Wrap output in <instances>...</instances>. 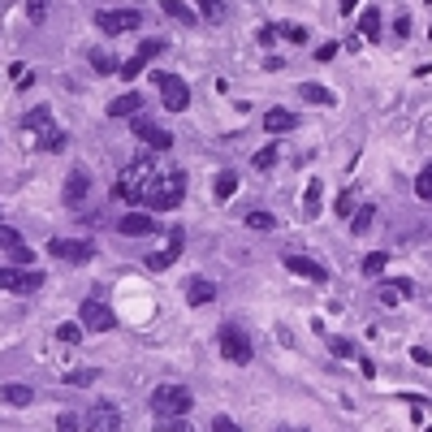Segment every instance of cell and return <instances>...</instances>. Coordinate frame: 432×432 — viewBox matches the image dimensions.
Masks as SVG:
<instances>
[{
  "label": "cell",
  "mask_w": 432,
  "mask_h": 432,
  "mask_svg": "<svg viewBox=\"0 0 432 432\" xmlns=\"http://www.w3.org/2000/svg\"><path fill=\"white\" fill-rule=\"evenodd\" d=\"M134 113H143V95L139 91H125V95H117L109 104V117H134Z\"/></svg>",
  "instance_id": "ffe728a7"
},
{
  "label": "cell",
  "mask_w": 432,
  "mask_h": 432,
  "mask_svg": "<svg viewBox=\"0 0 432 432\" xmlns=\"http://www.w3.org/2000/svg\"><path fill=\"white\" fill-rule=\"evenodd\" d=\"M160 9H165L173 22H182V27H199V18H195L186 5H182V0H160Z\"/></svg>",
  "instance_id": "603a6c76"
},
{
  "label": "cell",
  "mask_w": 432,
  "mask_h": 432,
  "mask_svg": "<svg viewBox=\"0 0 432 432\" xmlns=\"http://www.w3.org/2000/svg\"><path fill=\"white\" fill-rule=\"evenodd\" d=\"M272 39H277V27L268 22V27H260V43H272Z\"/></svg>",
  "instance_id": "bcb514c9"
},
{
  "label": "cell",
  "mask_w": 432,
  "mask_h": 432,
  "mask_svg": "<svg viewBox=\"0 0 432 432\" xmlns=\"http://www.w3.org/2000/svg\"><path fill=\"white\" fill-rule=\"evenodd\" d=\"M234 190H238V173H234V169H225V173L216 177V199H221V203H230V199H234Z\"/></svg>",
  "instance_id": "484cf974"
},
{
  "label": "cell",
  "mask_w": 432,
  "mask_h": 432,
  "mask_svg": "<svg viewBox=\"0 0 432 432\" xmlns=\"http://www.w3.org/2000/svg\"><path fill=\"white\" fill-rule=\"evenodd\" d=\"M190 406H195V393L186 385H160L151 393V411L156 415H186Z\"/></svg>",
  "instance_id": "3957f363"
},
{
  "label": "cell",
  "mask_w": 432,
  "mask_h": 432,
  "mask_svg": "<svg viewBox=\"0 0 432 432\" xmlns=\"http://www.w3.org/2000/svg\"><path fill=\"white\" fill-rule=\"evenodd\" d=\"M156 87H160V99L169 113H182L190 104V87L182 78H173V74H156Z\"/></svg>",
  "instance_id": "30bf717a"
},
{
  "label": "cell",
  "mask_w": 432,
  "mask_h": 432,
  "mask_svg": "<svg viewBox=\"0 0 432 432\" xmlns=\"http://www.w3.org/2000/svg\"><path fill=\"white\" fill-rule=\"evenodd\" d=\"M39 286H43L39 268H0V290L9 294H35Z\"/></svg>",
  "instance_id": "ba28073f"
},
{
  "label": "cell",
  "mask_w": 432,
  "mask_h": 432,
  "mask_svg": "<svg viewBox=\"0 0 432 432\" xmlns=\"http://www.w3.org/2000/svg\"><path fill=\"white\" fill-rule=\"evenodd\" d=\"M424 432H432V428H424Z\"/></svg>",
  "instance_id": "681fc988"
},
{
  "label": "cell",
  "mask_w": 432,
  "mask_h": 432,
  "mask_svg": "<svg viewBox=\"0 0 432 432\" xmlns=\"http://www.w3.org/2000/svg\"><path fill=\"white\" fill-rule=\"evenodd\" d=\"M91 380H95V368H78V372L65 376V385H78L83 389V385H91Z\"/></svg>",
  "instance_id": "e575fe53"
},
{
  "label": "cell",
  "mask_w": 432,
  "mask_h": 432,
  "mask_svg": "<svg viewBox=\"0 0 432 432\" xmlns=\"http://www.w3.org/2000/svg\"><path fill=\"white\" fill-rule=\"evenodd\" d=\"M212 298H216V281H208V277H190L186 281V302L190 307H208Z\"/></svg>",
  "instance_id": "e0dca14e"
},
{
  "label": "cell",
  "mask_w": 432,
  "mask_h": 432,
  "mask_svg": "<svg viewBox=\"0 0 432 432\" xmlns=\"http://www.w3.org/2000/svg\"><path fill=\"white\" fill-rule=\"evenodd\" d=\"M393 35H398V39L411 35V18H398V22H393Z\"/></svg>",
  "instance_id": "ee69618b"
},
{
  "label": "cell",
  "mask_w": 432,
  "mask_h": 432,
  "mask_svg": "<svg viewBox=\"0 0 432 432\" xmlns=\"http://www.w3.org/2000/svg\"><path fill=\"white\" fill-rule=\"evenodd\" d=\"M298 91H302V99H307V104H324V109L333 104V91H328V87H320V83H302Z\"/></svg>",
  "instance_id": "d4e9b609"
},
{
  "label": "cell",
  "mask_w": 432,
  "mask_h": 432,
  "mask_svg": "<svg viewBox=\"0 0 432 432\" xmlns=\"http://www.w3.org/2000/svg\"><path fill=\"white\" fill-rule=\"evenodd\" d=\"M0 402H9V406H31V402H35V389H31V385H0Z\"/></svg>",
  "instance_id": "44dd1931"
},
{
  "label": "cell",
  "mask_w": 432,
  "mask_h": 432,
  "mask_svg": "<svg viewBox=\"0 0 432 432\" xmlns=\"http://www.w3.org/2000/svg\"><path fill=\"white\" fill-rule=\"evenodd\" d=\"M286 268L298 272V277H312V281H328V268L316 264V260H307V256H286Z\"/></svg>",
  "instance_id": "ac0fdd59"
},
{
  "label": "cell",
  "mask_w": 432,
  "mask_h": 432,
  "mask_svg": "<svg viewBox=\"0 0 432 432\" xmlns=\"http://www.w3.org/2000/svg\"><path fill=\"white\" fill-rule=\"evenodd\" d=\"M294 125H298V117L290 109H268L264 113V130L268 134H286V130H294Z\"/></svg>",
  "instance_id": "d6986e66"
},
{
  "label": "cell",
  "mask_w": 432,
  "mask_h": 432,
  "mask_svg": "<svg viewBox=\"0 0 432 432\" xmlns=\"http://www.w3.org/2000/svg\"><path fill=\"white\" fill-rule=\"evenodd\" d=\"M139 22H143L139 9H99L95 13V27L104 35H130V31H139Z\"/></svg>",
  "instance_id": "8992f818"
},
{
  "label": "cell",
  "mask_w": 432,
  "mask_h": 432,
  "mask_svg": "<svg viewBox=\"0 0 432 432\" xmlns=\"http://www.w3.org/2000/svg\"><path fill=\"white\" fill-rule=\"evenodd\" d=\"M57 337H61V342H69V346H78V342H83V324H69V320H65V324H57Z\"/></svg>",
  "instance_id": "836d02e7"
},
{
  "label": "cell",
  "mask_w": 432,
  "mask_h": 432,
  "mask_svg": "<svg viewBox=\"0 0 432 432\" xmlns=\"http://www.w3.org/2000/svg\"><path fill=\"white\" fill-rule=\"evenodd\" d=\"M0 251H5L9 260H18V264H31L35 256H31V246L22 242V234L13 230V225H0Z\"/></svg>",
  "instance_id": "5bb4252c"
},
{
  "label": "cell",
  "mask_w": 432,
  "mask_h": 432,
  "mask_svg": "<svg viewBox=\"0 0 432 432\" xmlns=\"http://www.w3.org/2000/svg\"><path fill=\"white\" fill-rule=\"evenodd\" d=\"M354 9H359V0H342V18H350Z\"/></svg>",
  "instance_id": "7dc6e473"
},
{
  "label": "cell",
  "mask_w": 432,
  "mask_h": 432,
  "mask_svg": "<svg viewBox=\"0 0 432 432\" xmlns=\"http://www.w3.org/2000/svg\"><path fill=\"white\" fill-rule=\"evenodd\" d=\"M48 9H53V0H31V5H27L31 22H48Z\"/></svg>",
  "instance_id": "d590c367"
},
{
  "label": "cell",
  "mask_w": 432,
  "mask_h": 432,
  "mask_svg": "<svg viewBox=\"0 0 432 432\" xmlns=\"http://www.w3.org/2000/svg\"><path fill=\"white\" fill-rule=\"evenodd\" d=\"M160 53H165V39H143V43H139V53H134L130 61H125V65H117V74H121L125 83H134L139 74H143V69H147L151 61H156Z\"/></svg>",
  "instance_id": "9c48e42d"
},
{
  "label": "cell",
  "mask_w": 432,
  "mask_h": 432,
  "mask_svg": "<svg viewBox=\"0 0 432 432\" xmlns=\"http://www.w3.org/2000/svg\"><path fill=\"white\" fill-rule=\"evenodd\" d=\"M117 57L113 53H104V48H91V69H99V74H117Z\"/></svg>",
  "instance_id": "4316f807"
},
{
  "label": "cell",
  "mask_w": 432,
  "mask_h": 432,
  "mask_svg": "<svg viewBox=\"0 0 432 432\" xmlns=\"http://www.w3.org/2000/svg\"><path fill=\"white\" fill-rule=\"evenodd\" d=\"M78 324H83V328H95V333H109V328L117 324V316H113L99 298H87L83 312H78Z\"/></svg>",
  "instance_id": "8fae6325"
},
{
  "label": "cell",
  "mask_w": 432,
  "mask_h": 432,
  "mask_svg": "<svg viewBox=\"0 0 432 432\" xmlns=\"http://www.w3.org/2000/svg\"><path fill=\"white\" fill-rule=\"evenodd\" d=\"M328 350H333L337 359H350V354H354V342H342V337H328Z\"/></svg>",
  "instance_id": "8d00e7d4"
},
{
  "label": "cell",
  "mask_w": 432,
  "mask_h": 432,
  "mask_svg": "<svg viewBox=\"0 0 432 432\" xmlns=\"http://www.w3.org/2000/svg\"><path fill=\"white\" fill-rule=\"evenodd\" d=\"M376 298L385 302V307H393V302H398V286H380V290H376Z\"/></svg>",
  "instance_id": "f35d334b"
},
{
  "label": "cell",
  "mask_w": 432,
  "mask_h": 432,
  "mask_svg": "<svg viewBox=\"0 0 432 432\" xmlns=\"http://www.w3.org/2000/svg\"><path fill=\"white\" fill-rule=\"evenodd\" d=\"M130 130H134V139H139V143H147L151 151H169V147H173V130H169V125H160V121H147L143 113H134Z\"/></svg>",
  "instance_id": "5b68a950"
},
{
  "label": "cell",
  "mask_w": 432,
  "mask_h": 432,
  "mask_svg": "<svg viewBox=\"0 0 432 432\" xmlns=\"http://www.w3.org/2000/svg\"><path fill=\"white\" fill-rule=\"evenodd\" d=\"M372 221H376V208H372V203H359V208L350 212V230H354V234H368Z\"/></svg>",
  "instance_id": "7402d4cb"
},
{
  "label": "cell",
  "mask_w": 432,
  "mask_h": 432,
  "mask_svg": "<svg viewBox=\"0 0 432 432\" xmlns=\"http://www.w3.org/2000/svg\"><path fill=\"white\" fill-rule=\"evenodd\" d=\"M48 256H57V260H65V264H91L95 260V246L87 242V238H53L48 242Z\"/></svg>",
  "instance_id": "52a82bcc"
},
{
  "label": "cell",
  "mask_w": 432,
  "mask_h": 432,
  "mask_svg": "<svg viewBox=\"0 0 432 432\" xmlns=\"http://www.w3.org/2000/svg\"><path fill=\"white\" fill-rule=\"evenodd\" d=\"M428 35H432V31H428Z\"/></svg>",
  "instance_id": "f907efd6"
},
{
  "label": "cell",
  "mask_w": 432,
  "mask_h": 432,
  "mask_svg": "<svg viewBox=\"0 0 432 432\" xmlns=\"http://www.w3.org/2000/svg\"><path fill=\"white\" fill-rule=\"evenodd\" d=\"M385 264H389L385 251H372V256H363V277H380V272H385Z\"/></svg>",
  "instance_id": "f1b7e54d"
},
{
  "label": "cell",
  "mask_w": 432,
  "mask_h": 432,
  "mask_svg": "<svg viewBox=\"0 0 432 432\" xmlns=\"http://www.w3.org/2000/svg\"><path fill=\"white\" fill-rule=\"evenodd\" d=\"M87 432H121V411L113 402H95L87 411Z\"/></svg>",
  "instance_id": "7c38bea8"
},
{
  "label": "cell",
  "mask_w": 432,
  "mask_h": 432,
  "mask_svg": "<svg viewBox=\"0 0 432 432\" xmlns=\"http://www.w3.org/2000/svg\"><path fill=\"white\" fill-rule=\"evenodd\" d=\"M182 199H186V173H169L160 182H143L134 203H143L147 212H173L182 208Z\"/></svg>",
  "instance_id": "6da1fadb"
},
{
  "label": "cell",
  "mask_w": 432,
  "mask_h": 432,
  "mask_svg": "<svg viewBox=\"0 0 432 432\" xmlns=\"http://www.w3.org/2000/svg\"><path fill=\"white\" fill-rule=\"evenodd\" d=\"M415 195H419L424 203H432V165L419 169V177H415Z\"/></svg>",
  "instance_id": "d6a6232c"
},
{
  "label": "cell",
  "mask_w": 432,
  "mask_h": 432,
  "mask_svg": "<svg viewBox=\"0 0 432 432\" xmlns=\"http://www.w3.org/2000/svg\"><path fill=\"white\" fill-rule=\"evenodd\" d=\"M216 342H221V354H225L230 363H251V359H256V346H251V337L242 333L238 324H221Z\"/></svg>",
  "instance_id": "277c9868"
},
{
  "label": "cell",
  "mask_w": 432,
  "mask_h": 432,
  "mask_svg": "<svg viewBox=\"0 0 432 432\" xmlns=\"http://www.w3.org/2000/svg\"><path fill=\"white\" fill-rule=\"evenodd\" d=\"M350 212H354V190H342V195H337V216L346 221Z\"/></svg>",
  "instance_id": "74e56055"
},
{
  "label": "cell",
  "mask_w": 432,
  "mask_h": 432,
  "mask_svg": "<svg viewBox=\"0 0 432 432\" xmlns=\"http://www.w3.org/2000/svg\"><path fill=\"white\" fill-rule=\"evenodd\" d=\"M57 432H78V415H69V411H65V415L57 419Z\"/></svg>",
  "instance_id": "7bdbcfd3"
},
{
  "label": "cell",
  "mask_w": 432,
  "mask_h": 432,
  "mask_svg": "<svg viewBox=\"0 0 432 432\" xmlns=\"http://www.w3.org/2000/svg\"><path fill=\"white\" fill-rule=\"evenodd\" d=\"M277 432H307V428H294V424H286V428H277Z\"/></svg>",
  "instance_id": "c3c4849f"
},
{
  "label": "cell",
  "mask_w": 432,
  "mask_h": 432,
  "mask_svg": "<svg viewBox=\"0 0 432 432\" xmlns=\"http://www.w3.org/2000/svg\"><path fill=\"white\" fill-rule=\"evenodd\" d=\"M277 156H281V151H277V143H268V147H260V151H256V169H260V173H268V169L277 165Z\"/></svg>",
  "instance_id": "1f68e13d"
},
{
  "label": "cell",
  "mask_w": 432,
  "mask_h": 432,
  "mask_svg": "<svg viewBox=\"0 0 432 432\" xmlns=\"http://www.w3.org/2000/svg\"><path fill=\"white\" fill-rule=\"evenodd\" d=\"M281 35H286V39H290V43H302V39H307V31H302V27H286V31H281Z\"/></svg>",
  "instance_id": "f6af8a7d"
},
{
  "label": "cell",
  "mask_w": 432,
  "mask_h": 432,
  "mask_svg": "<svg viewBox=\"0 0 432 432\" xmlns=\"http://www.w3.org/2000/svg\"><path fill=\"white\" fill-rule=\"evenodd\" d=\"M359 35H363V39H380V9H368V13L359 18Z\"/></svg>",
  "instance_id": "83f0119b"
},
{
  "label": "cell",
  "mask_w": 432,
  "mask_h": 432,
  "mask_svg": "<svg viewBox=\"0 0 432 432\" xmlns=\"http://www.w3.org/2000/svg\"><path fill=\"white\" fill-rule=\"evenodd\" d=\"M117 230L125 238H147V234H156V221H151V212H125L117 221Z\"/></svg>",
  "instance_id": "2e32d148"
},
{
  "label": "cell",
  "mask_w": 432,
  "mask_h": 432,
  "mask_svg": "<svg viewBox=\"0 0 432 432\" xmlns=\"http://www.w3.org/2000/svg\"><path fill=\"white\" fill-rule=\"evenodd\" d=\"M212 432H238V424H234L230 415H216V419H212Z\"/></svg>",
  "instance_id": "b9f144b4"
},
{
  "label": "cell",
  "mask_w": 432,
  "mask_h": 432,
  "mask_svg": "<svg viewBox=\"0 0 432 432\" xmlns=\"http://www.w3.org/2000/svg\"><path fill=\"white\" fill-rule=\"evenodd\" d=\"M320 199H324V186L312 177L307 190H302V212H307V216H320Z\"/></svg>",
  "instance_id": "cb8c5ba5"
},
{
  "label": "cell",
  "mask_w": 432,
  "mask_h": 432,
  "mask_svg": "<svg viewBox=\"0 0 432 432\" xmlns=\"http://www.w3.org/2000/svg\"><path fill=\"white\" fill-rule=\"evenodd\" d=\"M199 13L216 27V22H225V0H199Z\"/></svg>",
  "instance_id": "f546056e"
},
{
  "label": "cell",
  "mask_w": 432,
  "mask_h": 432,
  "mask_svg": "<svg viewBox=\"0 0 432 432\" xmlns=\"http://www.w3.org/2000/svg\"><path fill=\"white\" fill-rule=\"evenodd\" d=\"M87 195H91V173L83 165L69 169V177H65V203H69V208H83Z\"/></svg>",
  "instance_id": "4fadbf2b"
},
{
  "label": "cell",
  "mask_w": 432,
  "mask_h": 432,
  "mask_svg": "<svg viewBox=\"0 0 432 432\" xmlns=\"http://www.w3.org/2000/svg\"><path fill=\"white\" fill-rule=\"evenodd\" d=\"M22 125H27L31 134H39V147H43V151H61V147L69 143V139L57 130V125H53V109H48V104L31 109L27 117H22Z\"/></svg>",
  "instance_id": "7a4b0ae2"
},
{
  "label": "cell",
  "mask_w": 432,
  "mask_h": 432,
  "mask_svg": "<svg viewBox=\"0 0 432 432\" xmlns=\"http://www.w3.org/2000/svg\"><path fill=\"white\" fill-rule=\"evenodd\" d=\"M411 363L428 368V363H432V350H428V346H415V350H411Z\"/></svg>",
  "instance_id": "ab89813d"
},
{
  "label": "cell",
  "mask_w": 432,
  "mask_h": 432,
  "mask_svg": "<svg viewBox=\"0 0 432 432\" xmlns=\"http://www.w3.org/2000/svg\"><path fill=\"white\" fill-rule=\"evenodd\" d=\"M182 242H186V234L173 230V234H169V246H165V251H151V256H147V268H151V272H165L177 256H182Z\"/></svg>",
  "instance_id": "9a60e30c"
},
{
  "label": "cell",
  "mask_w": 432,
  "mask_h": 432,
  "mask_svg": "<svg viewBox=\"0 0 432 432\" xmlns=\"http://www.w3.org/2000/svg\"><path fill=\"white\" fill-rule=\"evenodd\" d=\"M246 225L256 234H268V230H277V216H268V212H246Z\"/></svg>",
  "instance_id": "4dcf8cb0"
},
{
  "label": "cell",
  "mask_w": 432,
  "mask_h": 432,
  "mask_svg": "<svg viewBox=\"0 0 432 432\" xmlns=\"http://www.w3.org/2000/svg\"><path fill=\"white\" fill-rule=\"evenodd\" d=\"M337 53H342V48H337V43H320V48H316V61H333Z\"/></svg>",
  "instance_id": "60d3db41"
}]
</instances>
